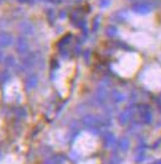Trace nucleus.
<instances>
[{
    "label": "nucleus",
    "instance_id": "nucleus-1",
    "mask_svg": "<svg viewBox=\"0 0 161 164\" xmlns=\"http://www.w3.org/2000/svg\"><path fill=\"white\" fill-rule=\"evenodd\" d=\"M156 6V3L155 2H151V0H144V2H139L136 3L134 6H133V10L134 12L136 14H140V15H145V14H149L151 12Z\"/></svg>",
    "mask_w": 161,
    "mask_h": 164
}]
</instances>
